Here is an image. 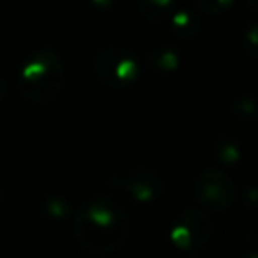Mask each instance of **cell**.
Returning <instances> with one entry per match:
<instances>
[{"mask_svg":"<svg viewBox=\"0 0 258 258\" xmlns=\"http://www.w3.org/2000/svg\"><path fill=\"white\" fill-rule=\"evenodd\" d=\"M73 230L78 244L90 254H110L125 242L129 218L124 207L106 195L89 197L75 212Z\"/></svg>","mask_w":258,"mask_h":258,"instance_id":"obj_1","label":"cell"},{"mask_svg":"<svg viewBox=\"0 0 258 258\" xmlns=\"http://www.w3.org/2000/svg\"><path fill=\"white\" fill-rule=\"evenodd\" d=\"M66 66L50 48H37L23 58L16 75V89L34 104L55 101L66 85Z\"/></svg>","mask_w":258,"mask_h":258,"instance_id":"obj_2","label":"cell"},{"mask_svg":"<svg viewBox=\"0 0 258 258\" xmlns=\"http://www.w3.org/2000/svg\"><path fill=\"white\" fill-rule=\"evenodd\" d=\"M92 69L103 85L115 90L135 85L142 76V62L133 50L125 46H103L94 53Z\"/></svg>","mask_w":258,"mask_h":258,"instance_id":"obj_3","label":"cell"},{"mask_svg":"<svg viewBox=\"0 0 258 258\" xmlns=\"http://www.w3.org/2000/svg\"><path fill=\"white\" fill-rule=\"evenodd\" d=\"M198 204L212 212H223L232 207L237 197V187L225 172L218 168H204L193 184Z\"/></svg>","mask_w":258,"mask_h":258,"instance_id":"obj_4","label":"cell"},{"mask_svg":"<svg viewBox=\"0 0 258 258\" xmlns=\"http://www.w3.org/2000/svg\"><path fill=\"white\" fill-rule=\"evenodd\" d=\"M211 219L204 211L184 209L173 219L170 228V240L173 246L186 251H198L211 239Z\"/></svg>","mask_w":258,"mask_h":258,"instance_id":"obj_5","label":"cell"},{"mask_svg":"<svg viewBox=\"0 0 258 258\" xmlns=\"http://www.w3.org/2000/svg\"><path fill=\"white\" fill-rule=\"evenodd\" d=\"M111 187L122 189L127 193L131 198L142 204H149V202L159 200L165 191V182H163L161 175L156 170L147 168V166H137L131 168L125 175L113 177L108 180Z\"/></svg>","mask_w":258,"mask_h":258,"instance_id":"obj_6","label":"cell"},{"mask_svg":"<svg viewBox=\"0 0 258 258\" xmlns=\"http://www.w3.org/2000/svg\"><path fill=\"white\" fill-rule=\"evenodd\" d=\"M137 11L147 22L163 23L173 18L179 11V6L175 0H140L137 2Z\"/></svg>","mask_w":258,"mask_h":258,"instance_id":"obj_7","label":"cell"},{"mask_svg":"<svg viewBox=\"0 0 258 258\" xmlns=\"http://www.w3.org/2000/svg\"><path fill=\"white\" fill-rule=\"evenodd\" d=\"M170 27H172V32L175 34L177 37H180V39H189V37L198 34V30H200V27H202V18L197 9L179 8V11L170 20Z\"/></svg>","mask_w":258,"mask_h":258,"instance_id":"obj_8","label":"cell"},{"mask_svg":"<svg viewBox=\"0 0 258 258\" xmlns=\"http://www.w3.org/2000/svg\"><path fill=\"white\" fill-rule=\"evenodd\" d=\"M211 151L214 158L218 159L221 165L233 166L240 161L242 158V149H240L239 142L235 138L228 137V135H218L212 138Z\"/></svg>","mask_w":258,"mask_h":258,"instance_id":"obj_9","label":"cell"},{"mask_svg":"<svg viewBox=\"0 0 258 258\" xmlns=\"http://www.w3.org/2000/svg\"><path fill=\"white\" fill-rule=\"evenodd\" d=\"M39 211L50 221H66L73 212V204L64 195H46L39 200Z\"/></svg>","mask_w":258,"mask_h":258,"instance_id":"obj_10","label":"cell"},{"mask_svg":"<svg viewBox=\"0 0 258 258\" xmlns=\"http://www.w3.org/2000/svg\"><path fill=\"white\" fill-rule=\"evenodd\" d=\"M147 64L154 71L173 73L180 66V55L172 46H156L147 53Z\"/></svg>","mask_w":258,"mask_h":258,"instance_id":"obj_11","label":"cell"},{"mask_svg":"<svg viewBox=\"0 0 258 258\" xmlns=\"http://www.w3.org/2000/svg\"><path fill=\"white\" fill-rule=\"evenodd\" d=\"M232 111L240 120H258V101L251 96H239L232 104Z\"/></svg>","mask_w":258,"mask_h":258,"instance_id":"obj_12","label":"cell"},{"mask_svg":"<svg viewBox=\"0 0 258 258\" xmlns=\"http://www.w3.org/2000/svg\"><path fill=\"white\" fill-rule=\"evenodd\" d=\"M242 50L249 58L258 60V22H251L249 25L244 29Z\"/></svg>","mask_w":258,"mask_h":258,"instance_id":"obj_13","label":"cell"},{"mask_svg":"<svg viewBox=\"0 0 258 258\" xmlns=\"http://www.w3.org/2000/svg\"><path fill=\"white\" fill-rule=\"evenodd\" d=\"M233 6H235L233 0H197L195 2V9L204 15H223Z\"/></svg>","mask_w":258,"mask_h":258,"instance_id":"obj_14","label":"cell"},{"mask_svg":"<svg viewBox=\"0 0 258 258\" xmlns=\"http://www.w3.org/2000/svg\"><path fill=\"white\" fill-rule=\"evenodd\" d=\"M242 202L247 209L258 211V184H247L242 191Z\"/></svg>","mask_w":258,"mask_h":258,"instance_id":"obj_15","label":"cell"},{"mask_svg":"<svg viewBox=\"0 0 258 258\" xmlns=\"http://www.w3.org/2000/svg\"><path fill=\"white\" fill-rule=\"evenodd\" d=\"M247 237H249V242L251 244H258V223H253V225H251Z\"/></svg>","mask_w":258,"mask_h":258,"instance_id":"obj_16","label":"cell"},{"mask_svg":"<svg viewBox=\"0 0 258 258\" xmlns=\"http://www.w3.org/2000/svg\"><path fill=\"white\" fill-rule=\"evenodd\" d=\"M246 6H247L249 9H253V11H256V13H258V0H247Z\"/></svg>","mask_w":258,"mask_h":258,"instance_id":"obj_17","label":"cell"},{"mask_svg":"<svg viewBox=\"0 0 258 258\" xmlns=\"http://www.w3.org/2000/svg\"><path fill=\"white\" fill-rule=\"evenodd\" d=\"M242 258H258V249L253 251V253H249V254H246V256H242Z\"/></svg>","mask_w":258,"mask_h":258,"instance_id":"obj_18","label":"cell"}]
</instances>
